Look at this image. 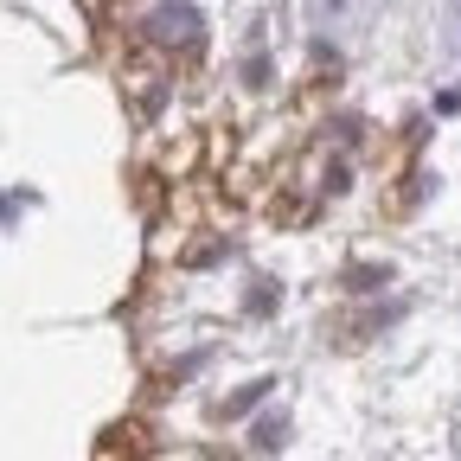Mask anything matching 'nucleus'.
<instances>
[{"label": "nucleus", "mask_w": 461, "mask_h": 461, "mask_svg": "<svg viewBox=\"0 0 461 461\" xmlns=\"http://www.w3.org/2000/svg\"><path fill=\"white\" fill-rule=\"evenodd\" d=\"M148 26H154L160 45H186V39H199V14L186 7V0H167V7H160Z\"/></svg>", "instance_id": "f03ea898"}, {"label": "nucleus", "mask_w": 461, "mask_h": 461, "mask_svg": "<svg viewBox=\"0 0 461 461\" xmlns=\"http://www.w3.org/2000/svg\"><path fill=\"white\" fill-rule=\"evenodd\" d=\"M378 14V0H308V20L321 32H359Z\"/></svg>", "instance_id": "f257e3e1"}, {"label": "nucleus", "mask_w": 461, "mask_h": 461, "mask_svg": "<svg viewBox=\"0 0 461 461\" xmlns=\"http://www.w3.org/2000/svg\"><path fill=\"white\" fill-rule=\"evenodd\" d=\"M455 39H461V0H455Z\"/></svg>", "instance_id": "7ed1b4c3"}]
</instances>
